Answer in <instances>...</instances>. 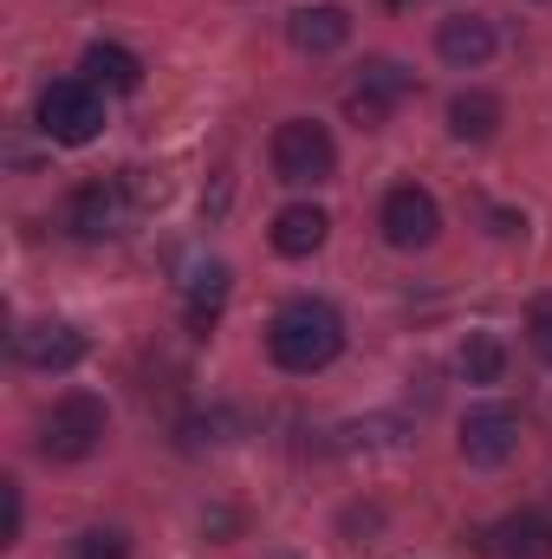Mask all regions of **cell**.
<instances>
[{
  "instance_id": "cell-17",
  "label": "cell",
  "mask_w": 552,
  "mask_h": 559,
  "mask_svg": "<svg viewBox=\"0 0 552 559\" xmlns=\"http://www.w3.org/2000/svg\"><path fill=\"white\" fill-rule=\"evenodd\" d=\"M221 306H228V267H221V261H208V267L195 274V286H189V325H195V332H208Z\"/></svg>"
},
{
  "instance_id": "cell-11",
  "label": "cell",
  "mask_w": 552,
  "mask_h": 559,
  "mask_svg": "<svg viewBox=\"0 0 552 559\" xmlns=\"http://www.w3.org/2000/svg\"><path fill=\"white\" fill-rule=\"evenodd\" d=\"M435 52H442L455 72H475V66L494 59V26H488L481 13H455V20L435 26Z\"/></svg>"
},
{
  "instance_id": "cell-6",
  "label": "cell",
  "mask_w": 552,
  "mask_h": 559,
  "mask_svg": "<svg viewBox=\"0 0 552 559\" xmlns=\"http://www.w3.org/2000/svg\"><path fill=\"white\" fill-rule=\"evenodd\" d=\"M377 228H384V241H391V248H429V241H435V228H442V209H435V195H429V189L397 182V189L384 195V209H377Z\"/></svg>"
},
{
  "instance_id": "cell-19",
  "label": "cell",
  "mask_w": 552,
  "mask_h": 559,
  "mask_svg": "<svg viewBox=\"0 0 552 559\" xmlns=\"http://www.w3.org/2000/svg\"><path fill=\"white\" fill-rule=\"evenodd\" d=\"M527 345L552 365V293H540V299L527 306Z\"/></svg>"
},
{
  "instance_id": "cell-8",
  "label": "cell",
  "mask_w": 552,
  "mask_h": 559,
  "mask_svg": "<svg viewBox=\"0 0 552 559\" xmlns=\"http://www.w3.org/2000/svg\"><path fill=\"white\" fill-rule=\"evenodd\" d=\"M124 209H131V189L124 182H79L72 202H65V228L85 235V241H105L124 228Z\"/></svg>"
},
{
  "instance_id": "cell-5",
  "label": "cell",
  "mask_w": 552,
  "mask_h": 559,
  "mask_svg": "<svg viewBox=\"0 0 552 559\" xmlns=\"http://www.w3.org/2000/svg\"><path fill=\"white\" fill-rule=\"evenodd\" d=\"M410 92H416V79L397 59H371V66L358 72V85L345 92V111H351L358 131H377V124H391V111H397Z\"/></svg>"
},
{
  "instance_id": "cell-14",
  "label": "cell",
  "mask_w": 552,
  "mask_h": 559,
  "mask_svg": "<svg viewBox=\"0 0 552 559\" xmlns=\"http://www.w3.org/2000/svg\"><path fill=\"white\" fill-rule=\"evenodd\" d=\"M85 79L105 85V92H137L143 85V59L137 52H124V46H111V39H98V46H85Z\"/></svg>"
},
{
  "instance_id": "cell-2",
  "label": "cell",
  "mask_w": 552,
  "mask_h": 559,
  "mask_svg": "<svg viewBox=\"0 0 552 559\" xmlns=\"http://www.w3.org/2000/svg\"><path fill=\"white\" fill-rule=\"evenodd\" d=\"M98 442H105V404L85 397V391L59 397V404L39 417V455H46V462H85Z\"/></svg>"
},
{
  "instance_id": "cell-20",
  "label": "cell",
  "mask_w": 552,
  "mask_h": 559,
  "mask_svg": "<svg viewBox=\"0 0 552 559\" xmlns=\"http://www.w3.org/2000/svg\"><path fill=\"white\" fill-rule=\"evenodd\" d=\"M20 521H26V508H20V481H0V547L20 540Z\"/></svg>"
},
{
  "instance_id": "cell-9",
  "label": "cell",
  "mask_w": 552,
  "mask_h": 559,
  "mask_svg": "<svg viewBox=\"0 0 552 559\" xmlns=\"http://www.w3.org/2000/svg\"><path fill=\"white\" fill-rule=\"evenodd\" d=\"M13 358L33 365V371H72L85 358V332H72V325H26V332H13Z\"/></svg>"
},
{
  "instance_id": "cell-18",
  "label": "cell",
  "mask_w": 552,
  "mask_h": 559,
  "mask_svg": "<svg viewBox=\"0 0 552 559\" xmlns=\"http://www.w3.org/2000/svg\"><path fill=\"white\" fill-rule=\"evenodd\" d=\"M72 559H131V540H124L118 527H85V534L72 540Z\"/></svg>"
},
{
  "instance_id": "cell-3",
  "label": "cell",
  "mask_w": 552,
  "mask_h": 559,
  "mask_svg": "<svg viewBox=\"0 0 552 559\" xmlns=\"http://www.w3.org/2000/svg\"><path fill=\"white\" fill-rule=\"evenodd\" d=\"M39 131L52 143H92L105 131V98L92 79H59L39 92Z\"/></svg>"
},
{
  "instance_id": "cell-13",
  "label": "cell",
  "mask_w": 552,
  "mask_h": 559,
  "mask_svg": "<svg viewBox=\"0 0 552 559\" xmlns=\"http://www.w3.org/2000/svg\"><path fill=\"white\" fill-rule=\"evenodd\" d=\"M494 547H501V559H552V521L520 508L494 527Z\"/></svg>"
},
{
  "instance_id": "cell-16",
  "label": "cell",
  "mask_w": 552,
  "mask_h": 559,
  "mask_svg": "<svg viewBox=\"0 0 552 559\" xmlns=\"http://www.w3.org/2000/svg\"><path fill=\"white\" fill-rule=\"evenodd\" d=\"M461 378H468V384H501V378H507V345H501L494 332H468V345H461Z\"/></svg>"
},
{
  "instance_id": "cell-7",
  "label": "cell",
  "mask_w": 552,
  "mask_h": 559,
  "mask_svg": "<svg viewBox=\"0 0 552 559\" xmlns=\"http://www.w3.org/2000/svg\"><path fill=\"white\" fill-rule=\"evenodd\" d=\"M520 449V417L507 404H481L461 417V462L468 468H501Z\"/></svg>"
},
{
  "instance_id": "cell-10",
  "label": "cell",
  "mask_w": 552,
  "mask_h": 559,
  "mask_svg": "<svg viewBox=\"0 0 552 559\" xmlns=\"http://www.w3.org/2000/svg\"><path fill=\"white\" fill-rule=\"evenodd\" d=\"M286 39H292L299 52L325 59V52H338V46L351 39V13H345V7H332V0H319V7H299V13L286 20Z\"/></svg>"
},
{
  "instance_id": "cell-1",
  "label": "cell",
  "mask_w": 552,
  "mask_h": 559,
  "mask_svg": "<svg viewBox=\"0 0 552 559\" xmlns=\"http://www.w3.org/2000/svg\"><path fill=\"white\" fill-rule=\"evenodd\" d=\"M267 352H274L279 371L312 378L345 352V325H338V312L325 299H286L274 312V325H267Z\"/></svg>"
},
{
  "instance_id": "cell-4",
  "label": "cell",
  "mask_w": 552,
  "mask_h": 559,
  "mask_svg": "<svg viewBox=\"0 0 552 559\" xmlns=\"http://www.w3.org/2000/svg\"><path fill=\"white\" fill-rule=\"evenodd\" d=\"M338 169V143L325 124H312V118H286L274 131V176L279 182H292V189H305V182H325Z\"/></svg>"
},
{
  "instance_id": "cell-12",
  "label": "cell",
  "mask_w": 552,
  "mask_h": 559,
  "mask_svg": "<svg viewBox=\"0 0 552 559\" xmlns=\"http://www.w3.org/2000/svg\"><path fill=\"white\" fill-rule=\"evenodd\" d=\"M325 235H332V222H325V209H312V202H286L274 215V254H286V261L319 254Z\"/></svg>"
},
{
  "instance_id": "cell-15",
  "label": "cell",
  "mask_w": 552,
  "mask_h": 559,
  "mask_svg": "<svg viewBox=\"0 0 552 559\" xmlns=\"http://www.w3.org/2000/svg\"><path fill=\"white\" fill-rule=\"evenodd\" d=\"M448 131H455L461 143H488L494 131H501V98H494V92H455Z\"/></svg>"
}]
</instances>
